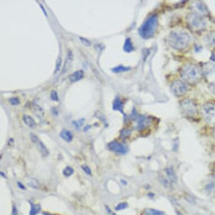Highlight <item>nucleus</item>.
I'll return each mask as SVG.
<instances>
[{"mask_svg": "<svg viewBox=\"0 0 215 215\" xmlns=\"http://www.w3.org/2000/svg\"><path fill=\"white\" fill-rule=\"evenodd\" d=\"M73 54L72 53L71 51L69 52L68 54V56H67V58H66V63L64 64V68H63V72H66V71L68 70V66L71 64V63L72 62V60H73Z\"/></svg>", "mask_w": 215, "mask_h": 215, "instance_id": "22", "label": "nucleus"}, {"mask_svg": "<svg viewBox=\"0 0 215 215\" xmlns=\"http://www.w3.org/2000/svg\"><path fill=\"white\" fill-rule=\"evenodd\" d=\"M43 214H44V215H53L50 214H48V213H46V212H44Z\"/></svg>", "mask_w": 215, "mask_h": 215, "instance_id": "40", "label": "nucleus"}, {"mask_svg": "<svg viewBox=\"0 0 215 215\" xmlns=\"http://www.w3.org/2000/svg\"><path fill=\"white\" fill-rule=\"evenodd\" d=\"M41 210V206L39 204H34L31 203V211L29 215H37Z\"/></svg>", "mask_w": 215, "mask_h": 215, "instance_id": "21", "label": "nucleus"}, {"mask_svg": "<svg viewBox=\"0 0 215 215\" xmlns=\"http://www.w3.org/2000/svg\"><path fill=\"white\" fill-rule=\"evenodd\" d=\"M9 103L12 105H17L20 104V100L17 98H11L9 99Z\"/></svg>", "mask_w": 215, "mask_h": 215, "instance_id": "26", "label": "nucleus"}, {"mask_svg": "<svg viewBox=\"0 0 215 215\" xmlns=\"http://www.w3.org/2000/svg\"><path fill=\"white\" fill-rule=\"evenodd\" d=\"M192 8L194 12L201 15L207 14V9L204 4L201 1H195L192 4Z\"/></svg>", "mask_w": 215, "mask_h": 215, "instance_id": "8", "label": "nucleus"}, {"mask_svg": "<svg viewBox=\"0 0 215 215\" xmlns=\"http://www.w3.org/2000/svg\"><path fill=\"white\" fill-rule=\"evenodd\" d=\"M172 93L177 96L184 95L188 91V86L181 81L177 80L173 82L171 87Z\"/></svg>", "mask_w": 215, "mask_h": 215, "instance_id": "7", "label": "nucleus"}, {"mask_svg": "<svg viewBox=\"0 0 215 215\" xmlns=\"http://www.w3.org/2000/svg\"><path fill=\"white\" fill-rule=\"evenodd\" d=\"M141 215H164V214L158 210L148 208L144 210Z\"/></svg>", "mask_w": 215, "mask_h": 215, "instance_id": "20", "label": "nucleus"}, {"mask_svg": "<svg viewBox=\"0 0 215 215\" xmlns=\"http://www.w3.org/2000/svg\"><path fill=\"white\" fill-rule=\"evenodd\" d=\"M23 119L25 124L28 127L30 128H34L36 126V123L32 117L28 115H24L23 116Z\"/></svg>", "mask_w": 215, "mask_h": 215, "instance_id": "16", "label": "nucleus"}, {"mask_svg": "<svg viewBox=\"0 0 215 215\" xmlns=\"http://www.w3.org/2000/svg\"><path fill=\"white\" fill-rule=\"evenodd\" d=\"M134 49L133 46V44L131 42V39H127L125 41L124 46H123V50L126 52H130L131 51H133Z\"/></svg>", "mask_w": 215, "mask_h": 215, "instance_id": "19", "label": "nucleus"}, {"mask_svg": "<svg viewBox=\"0 0 215 215\" xmlns=\"http://www.w3.org/2000/svg\"><path fill=\"white\" fill-rule=\"evenodd\" d=\"M204 41L207 45L211 46H215V31L207 34L204 38Z\"/></svg>", "mask_w": 215, "mask_h": 215, "instance_id": "15", "label": "nucleus"}, {"mask_svg": "<svg viewBox=\"0 0 215 215\" xmlns=\"http://www.w3.org/2000/svg\"><path fill=\"white\" fill-rule=\"evenodd\" d=\"M61 63H62V60L60 57L58 58L57 60H56V66H55V74L56 73L59 72L61 66Z\"/></svg>", "mask_w": 215, "mask_h": 215, "instance_id": "25", "label": "nucleus"}, {"mask_svg": "<svg viewBox=\"0 0 215 215\" xmlns=\"http://www.w3.org/2000/svg\"><path fill=\"white\" fill-rule=\"evenodd\" d=\"M210 59H211V60L215 61V54H213L212 55V56H211V58H210Z\"/></svg>", "mask_w": 215, "mask_h": 215, "instance_id": "38", "label": "nucleus"}, {"mask_svg": "<svg viewBox=\"0 0 215 215\" xmlns=\"http://www.w3.org/2000/svg\"><path fill=\"white\" fill-rule=\"evenodd\" d=\"M60 136L66 142H71L73 140V135L69 131L66 130H63L60 133Z\"/></svg>", "mask_w": 215, "mask_h": 215, "instance_id": "14", "label": "nucleus"}, {"mask_svg": "<svg viewBox=\"0 0 215 215\" xmlns=\"http://www.w3.org/2000/svg\"><path fill=\"white\" fill-rule=\"evenodd\" d=\"M180 74L185 81L190 83L198 82L202 77L201 69L194 64H187L182 66Z\"/></svg>", "mask_w": 215, "mask_h": 215, "instance_id": "2", "label": "nucleus"}, {"mask_svg": "<svg viewBox=\"0 0 215 215\" xmlns=\"http://www.w3.org/2000/svg\"><path fill=\"white\" fill-rule=\"evenodd\" d=\"M106 210L108 211V212L109 213V214L110 215H115V214L111 211V210L108 208V207H106Z\"/></svg>", "mask_w": 215, "mask_h": 215, "instance_id": "37", "label": "nucleus"}, {"mask_svg": "<svg viewBox=\"0 0 215 215\" xmlns=\"http://www.w3.org/2000/svg\"><path fill=\"white\" fill-rule=\"evenodd\" d=\"M17 185H18L19 187L20 188V189H25V187H24V185H23L22 183L18 182H17Z\"/></svg>", "mask_w": 215, "mask_h": 215, "instance_id": "36", "label": "nucleus"}, {"mask_svg": "<svg viewBox=\"0 0 215 215\" xmlns=\"http://www.w3.org/2000/svg\"><path fill=\"white\" fill-rule=\"evenodd\" d=\"M1 176H2L4 177H6L5 175V174L4 173H3V172H1Z\"/></svg>", "mask_w": 215, "mask_h": 215, "instance_id": "39", "label": "nucleus"}, {"mask_svg": "<svg viewBox=\"0 0 215 215\" xmlns=\"http://www.w3.org/2000/svg\"><path fill=\"white\" fill-rule=\"evenodd\" d=\"M12 215H17V208H16L15 207H13V208H12Z\"/></svg>", "mask_w": 215, "mask_h": 215, "instance_id": "35", "label": "nucleus"}, {"mask_svg": "<svg viewBox=\"0 0 215 215\" xmlns=\"http://www.w3.org/2000/svg\"><path fill=\"white\" fill-rule=\"evenodd\" d=\"M130 68L127 67V66H116L115 68L112 69V71L116 73H121V72H126L130 70Z\"/></svg>", "mask_w": 215, "mask_h": 215, "instance_id": "23", "label": "nucleus"}, {"mask_svg": "<svg viewBox=\"0 0 215 215\" xmlns=\"http://www.w3.org/2000/svg\"><path fill=\"white\" fill-rule=\"evenodd\" d=\"M79 39L83 44L86 46H90L91 45V42L88 39L83 37H79Z\"/></svg>", "mask_w": 215, "mask_h": 215, "instance_id": "27", "label": "nucleus"}, {"mask_svg": "<svg viewBox=\"0 0 215 215\" xmlns=\"http://www.w3.org/2000/svg\"><path fill=\"white\" fill-rule=\"evenodd\" d=\"M190 42V36L187 32L182 30L172 31L168 37V43L176 50L185 49Z\"/></svg>", "mask_w": 215, "mask_h": 215, "instance_id": "1", "label": "nucleus"}, {"mask_svg": "<svg viewBox=\"0 0 215 215\" xmlns=\"http://www.w3.org/2000/svg\"><path fill=\"white\" fill-rule=\"evenodd\" d=\"M158 26V17L155 15L149 17L144 22L138 29L140 36L144 39H148L155 34Z\"/></svg>", "mask_w": 215, "mask_h": 215, "instance_id": "3", "label": "nucleus"}, {"mask_svg": "<svg viewBox=\"0 0 215 215\" xmlns=\"http://www.w3.org/2000/svg\"><path fill=\"white\" fill-rule=\"evenodd\" d=\"M63 173L65 176H71L74 173V170L71 167H66L63 170Z\"/></svg>", "mask_w": 215, "mask_h": 215, "instance_id": "24", "label": "nucleus"}, {"mask_svg": "<svg viewBox=\"0 0 215 215\" xmlns=\"http://www.w3.org/2000/svg\"><path fill=\"white\" fill-rule=\"evenodd\" d=\"M25 181L28 185L33 189H39L40 188V184L39 181L32 177H27L25 179Z\"/></svg>", "mask_w": 215, "mask_h": 215, "instance_id": "12", "label": "nucleus"}, {"mask_svg": "<svg viewBox=\"0 0 215 215\" xmlns=\"http://www.w3.org/2000/svg\"><path fill=\"white\" fill-rule=\"evenodd\" d=\"M109 148L114 151L117 153L120 154H125L126 153V148L121 144L119 143L117 141H112L108 145Z\"/></svg>", "mask_w": 215, "mask_h": 215, "instance_id": "9", "label": "nucleus"}, {"mask_svg": "<svg viewBox=\"0 0 215 215\" xmlns=\"http://www.w3.org/2000/svg\"><path fill=\"white\" fill-rule=\"evenodd\" d=\"M128 205L127 203H120L118 205H117V206L115 208V209L117 211H120V210H124L125 208H127Z\"/></svg>", "mask_w": 215, "mask_h": 215, "instance_id": "28", "label": "nucleus"}, {"mask_svg": "<svg viewBox=\"0 0 215 215\" xmlns=\"http://www.w3.org/2000/svg\"><path fill=\"white\" fill-rule=\"evenodd\" d=\"M84 77V72L82 70H78L74 72L69 76V79L71 82H76L82 79Z\"/></svg>", "mask_w": 215, "mask_h": 215, "instance_id": "11", "label": "nucleus"}, {"mask_svg": "<svg viewBox=\"0 0 215 215\" xmlns=\"http://www.w3.org/2000/svg\"><path fill=\"white\" fill-rule=\"evenodd\" d=\"M37 148L39 149V152H40V153L44 157H46L47 156L49 152V150L46 148V147L45 146L44 144L42 143V142H41V141H39L37 143Z\"/></svg>", "mask_w": 215, "mask_h": 215, "instance_id": "18", "label": "nucleus"}, {"mask_svg": "<svg viewBox=\"0 0 215 215\" xmlns=\"http://www.w3.org/2000/svg\"><path fill=\"white\" fill-rule=\"evenodd\" d=\"M137 128L139 130H143L145 128L147 127L150 123V121L149 119L145 117V116H138L137 118Z\"/></svg>", "mask_w": 215, "mask_h": 215, "instance_id": "10", "label": "nucleus"}, {"mask_svg": "<svg viewBox=\"0 0 215 215\" xmlns=\"http://www.w3.org/2000/svg\"><path fill=\"white\" fill-rule=\"evenodd\" d=\"M51 100H52L53 101H57L59 100V97H58V94L56 93V91H55L54 90L52 91L51 92Z\"/></svg>", "mask_w": 215, "mask_h": 215, "instance_id": "29", "label": "nucleus"}, {"mask_svg": "<svg viewBox=\"0 0 215 215\" xmlns=\"http://www.w3.org/2000/svg\"><path fill=\"white\" fill-rule=\"evenodd\" d=\"M113 108L114 110H119L120 112L123 113V104L122 103L121 100L119 98H117L113 101Z\"/></svg>", "mask_w": 215, "mask_h": 215, "instance_id": "17", "label": "nucleus"}, {"mask_svg": "<svg viewBox=\"0 0 215 215\" xmlns=\"http://www.w3.org/2000/svg\"><path fill=\"white\" fill-rule=\"evenodd\" d=\"M82 168L83 169V170L85 171L87 175H91V169L88 167L87 165H84L82 166Z\"/></svg>", "mask_w": 215, "mask_h": 215, "instance_id": "30", "label": "nucleus"}, {"mask_svg": "<svg viewBox=\"0 0 215 215\" xmlns=\"http://www.w3.org/2000/svg\"><path fill=\"white\" fill-rule=\"evenodd\" d=\"M187 21L189 25L195 30L203 29L206 26V20L203 16L195 12L188 15Z\"/></svg>", "mask_w": 215, "mask_h": 215, "instance_id": "5", "label": "nucleus"}, {"mask_svg": "<svg viewBox=\"0 0 215 215\" xmlns=\"http://www.w3.org/2000/svg\"><path fill=\"white\" fill-rule=\"evenodd\" d=\"M202 114L204 121L211 126H215V104L207 103L202 109Z\"/></svg>", "mask_w": 215, "mask_h": 215, "instance_id": "4", "label": "nucleus"}, {"mask_svg": "<svg viewBox=\"0 0 215 215\" xmlns=\"http://www.w3.org/2000/svg\"><path fill=\"white\" fill-rule=\"evenodd\" d=\"M130 131L129 130H124L122 131L121 137L123 138H126L130 135Z\"/></svg>", "mask_w": 215, "mask_h": 215, "instance_id": "32", "label": "nucleus"}, {"mask_svg": "<svg viewBox=\"0 0 215 215\" xmlns=\"http://www.w3.org/2000/svg\"><path fill=\"white\" fill-rule=\"evenodd\" d=\"M32 109L33 111V114L38 118H41L44 116V111L39 105L34 104L32 106Z\"/></svg>", "mask_w": 215, "mask_h": 215, "instance_id": "13", "label": "nucleus"}, {"mask_svg": "<svg viewBox=\"0 0 215 215\" xmlns=\"http://www.w3.org/2000/svg\"><path fill=\"white\" fill-rule=\"evenodd\" d=\"M39 5H40V6H41V9L42 10V11H43V12H44V15H46V17H47V12H46V11L45 10V9H44V6L42 5L41 4H40Z\"/></svg>", "mask_w": 215, "mask_h": 215, "instance_id": "34", "label": "nucleus"}, {"mask_svg": "<svg viewBox=\"0 0 215 215\" xmlns=\"http://www.w3.org/2000/svg\"><path fill=\"white\" fill-rule=\"evenodd\" d=\"M31 139L34 143H37L39 141V138L34 133H31Z\"/></svg>", "mask_w": 215, "mask_h": 215, "instance_id": "31", "label": "nucleus"}, {"mask_svg": "<svg viewBox=\"0 0 215 215\" xmlns=\"http://www.w3.org/2000/svg\"><path fill=\"white\" fill-rule=\"evenodd\" d=\"M180 108L184 115L188 117H193L197 113V105L193 100L189 99H185L181 101Z\"/></svg>", "mask_w": 215, "mask_h": 215, "instance_id": "6", "label": "nucleus"}, {"mask_svg": "<svg viewBox=\"0 0 215 215\" xmlns=\"http://www.w3.org/2000/svg\"><path fill=\"white\" fill-rule=\"evenodd\" d=\"M210 91L215 95V83H211L209 85Z\"/></svg>", "mask_w": 215, "mask_h": 215, "instance_id": "33", "label": "nucleus"}]
</instances>
